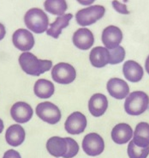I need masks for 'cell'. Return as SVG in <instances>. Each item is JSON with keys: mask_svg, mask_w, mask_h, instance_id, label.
<instances>
[{"mask_svg": "<svg viewBox=\"0 0 149 158\" xmlns=\"http://www.w3.org/2000/svg\"><path fill=\"white\" fill-rule=\"evenodd\" d=\"M5 34H6V30H5L4 26L2 23H0V40L4 39Z\"/></svg>", "mask_w": 149, "mask_h": 158, "instance_id": "cell-29", "label": "cell"}, {"mask_svg": "<svg viewBox=\"0 0 149 158\" xmlns=\"http://www.w3.org/2000/svg\"><path fill=\"white\" fill-rule=\"evenodd\" d=\"M106 12V9L102 5H94L87 8L80 10L75 14V19L81 26H89L101 19Z\"/></svg>", "mask_w": 149, "mask_h": 158, "instance_id": "cell-4", "label": "cell"}, {"mask_svg": "<svg viewBox=\"0 0 149 158\" xmlns=\"http://www.w3.org/2000/svg\"><path fill=\"white\" fill-rule=\"evenodd\" d=\"M110 52V64H117L123 62L125 58V50L123 47L118 46V48H114Z\"/></svg>", "mask_w": 149, "mask_h": 158, "instance_id": "cell-25", "label": "cell"}, {"mask_svg": "<svg viewBox=\"0 0 149 158\" xmlns=\"http://www.w3.org/2000/svg\"><path fill=\"white\" fill-rule=\"evenodd\" d=\"M94 42V35L88 28H79L73 35V43L81 50L89 49Z\"/></svg>", "mask_w": 149, "mask_h": 158, "instance_id": "cell-13", "label": "cell"}, {"mask_svg": "<svg viewBox=\"0 0 149 158\" xmlns=\"http://www.w3.org/2000/svg\"><path fill=\"white\" fill-rule=\"evenodd\" d=\"M24 22L27 28L36 34H42L47 31L49 19L45 12L39 8L28 10L24 16Z\"/></svg>", "mask_w": 149, "mask_h": 158, "instance_id": "cell-2", "label": "cell"}, {"mask_svg": "<svg viewBox=\"0 0 149 158\" xmlns=\"http://www.w3.org/2000/svg\"><path fill=\"white\" fill-rule=\"evenodd\" d=\"M68 141V150L63 158H72L75 156L79 151V145L77 142L71 138H66Z\"/></svg>", "mask_w": 149, "mask_h": 158, "instance_id": "cell-26", "label": "cell"}, {"mask_svg": "<svg viewBox=\"0 0 149 158\" xmlns=\"http://www.w3.org/2000/svg\"><path fill=\"white\" fill-rule=\"evenodd\" d=\"M35 111L39 118L48 124L55 125L61 119V111L56 105L49 102L39 103Z\"/></svg>", "mask_w": 149, "mask_h": 158, "instance_id": "cell-6", "label": "cell"}, {"mask_svg": "<svg viewBox=\"0 0 149 158\" xmlns=\"http://www.w3.org/2000/svg\"><path fill=\"white\" fill-rule=\"evenodd\" d=\"M86 116L81 112H74L67 118L64 127L68 133L73 135L83 133L87 127Z\"/></svg>", "mask_w": 149, "mask_h": 158, "instance_id": "cell-8", "label": "cell"}, {"mask_svg": "<svg viewBox=\"0 0 149 158\" xmlns=\"http://www.w3.org/2000/svg\"><path fill=\"white\" fill-rule=\"evenodd\" d=\"M145 68H146V71L149 74V56L147 57V59L146 60V63H145Z\"/></svg>", "mask_w": 149, "mask_h": 158, "instance_id": "cell-30", "label": "cell"}, {"mask_svg": "<svg viewBox=\"0 0 149 158\" xmlns=\"http://www.w3.org/2000/svg\"><path fill=\"white\" fill-rule=\"evenodd\" d=\"M44 6L47 12L52 15L63 16L67 10V3L64 0H49L44 3Z\"/></svg>", "mask_w": 149, "mask_h": 158, "instance_id": "cell-23", "label": "cell"}, {"mask_svg": "<svg viewBox=\"0 0 149 158\" xmlns=\"http://www.w3.org/2000/svg\"><path fill=\"white\" fill-rule=\"evenodd\" d=\"M133 142L138 147L149 146V124L147 122H141L136 125L134 131Z\"/></svg>", "mask_w": 149, "mask_h": 158, "instance_id": "cell-20", "label": "cell"}, {"mask_svg": "<svg viewBox=\"0 0 149 158\" xmlns=\"http://www.w3.org/2000/svg\"><path fill=\"white\" fill-rule=\"evenodd\" d=\"M3 158H22L20 156L19 152H17L16 150H7L4 155Z\"/></svg>", "mask_w": 149, "mask_h": 158, "instance_id": "cell-28", "label": "cell"}, {"mask_svg": "<svg viewBox=\"0 0 149 158\" xmlns=\"http://www.w3.org/2000/svg\"><path fill=\"white\" fill-rule=\"evenodd\" d=\"M51 77L56 83L69 84L76 77V71L70 64L58 63L51 70Z\"/></svg>", "mask_w": 149, "mask_h": 158, "instance_id": "cell-5", "label": "cell"}, {"mask_svg": "<svg viewBox=\"0 0 149 158\" xmlns=\"http://www.w3.org/2000/svg\"><path fill=\"white\" fill-rule=\"evenodd\" d=\"M12 41L14 46L21 51L27 52L31 50L34 46V38L32 33L24 29H17L12 36Z\"/></svg>", "mask_w": 149, "mask_h": 158, "instance_id": "cell-9", "label": "cell"}, {"mask_svg": "<svg viewBox=\"0 0 149 158\" xmlns=\"http://www.w3.org/2000/svg\"><path fill=\"white\" fill-rule=\"evenodd\" d=\"M34 91L37 97L47 99L51 97V95L54 94L55 88L51 81L46 79H39L34 84Z\"/></svg>", "mask_w": 149, "mask_h": 158, "instance_id": "cell-22", "label": "cell"}, {"mask_svg": "<svg viewBox=\"0 0 149 158\" xmlns=\"http://www.w3.org/2000/svg\"><path fill=\"white\" fill-rule=\"evenodd\" d=\"M128 155L130 158H147L149 155V146L138 147L132 140L128 145Z\"/></svg>", "mask_w": 149, "mask_h": 158, "instance_id": "cell-24", "label": "cell"}, {"mask_svg": "<svg viewBox=\"0 0 149 158\" xmlns=\"http://www.w3.org/2000/svg\"><path fill=\"white\" fill-rule=\"evenodd\" d=\"M19 64L22 70L27 74L39 77L51 70L52 62L51 60L39 59L31 52H25L19 57Z\"/></svg>", "mask_w": 149, "mask_h": 158, "instance_id": "cell-1", "label": "cell"}, {"mask_svg": "<svg viewBox=\"0 0 149 158\" xmlns=\"http://www.w3.org/2000/svg\"><path fill=\"white\" fill-rule=\"evenodd\" d=\"M112 5L114 6V8L115 10L118 11L119 13H122V14H129L130 11L127 10V7H126L125 4H123L121 3H119V2H117V1H114L112 2Z\"/></svg>", "mask_w": 149, "mask_h": 158, "instance_id": "cell-27", "label": "cell"}, {"mask_svg": "<svg viewBox=\"0 0 149 158\" xmlns=\"http://www.w3.org/2000/svg\"><path fill=\"white\" fill-rule=\"evenodd\" d=\"M47 151L55 157H60L66 154L68 150V141L66 138L52 137L46 143Z\"/></svg>", "mask_w": 149, "mask_h": 158, "instance_id": "cell-16", "label": "cell"}, {"mask_svg": "<svg viewBox=\"0 0 149 158\" xmlns=\"http://www.w3.org/2000/svg\"><path fill=\"white\" fill-rule=\"evenodd\" d=\"M83 149L87 155L90 156H96L104 151L105 143L99 135L92 132L86 135L83 138Z\"/></svg>", "mask_w": 149, "mask_h": 158, "instance_id": "cell-7", "label": "cell"}, {"mask_svg": "<svg viewBox=\"0 0 149 158\" xmlns=\"http://www.w3.org/2000/svg\"><path fill=\"white\" fill-rule=\"evenodd\" d=\"M72 17H73V15L70 13V14H64L63 16H58L55 20V22L50 25V28L47 29V35L55 38V39H58L59 35H61L63 28L69 26L70 21L72 19Z\"/></svg>", "mask_w": 149, "mask_h": 158, "instance_id": "cell-21", "label": "cell"}, {"mask_svg": "<svg viewBox=\"0 0 149 158\" xmlns=\"http://www.w3.org/2000/svg\"><path fill=\"white\" fill-rule=\"evenodd\" d=\"M89 60L94 67H104L110 64V52L106 48L96 47L92 49L89 54Z\"/></svg>", "mask_w": 149, "mask_h": 158, "instance_id": "cell-18", "label": "cell"}, {"mask_svg": "<svg viewBox=\"0 0 149 158\" xmlns=\"http://www.w3.org/2000/svg\"><path fill=\"white\" fill-rule=\"evenodd\" d=\"M133 136V130L130 125L120 123L116 125L111 131V138L118 144H124L128 143Z\"/></svg>", "mask_w": 149, "mask_h": 158, "instance_id": "cell-14", "label": "cell"}, {"mask_svg": "<svg viewBox=\"0 0 149 158\" xmlns=\"http://www.w3.org/2000/svg\"><path fill=\"white\" fill-rule=\"evenodd\" d=\"M102 42L106 48L108 50H112L118 48L123 40V33L121 29L116 26H108L106 27L102 33Z\"/></svg>", "mask_w": 149, "mask_h": 158, "instance_id": "cell-10", "label": "cell"}, {"mask_svg": "<svg viewBox=\"0 0 149 158\" xmlns=\"http://www.w3.org/2000/svg\"><path fill=\"white\" fill-rule=\"evenodd\" d=\"M34 111L31 106L23 102L15 103L10 109L12 118L17 123L22 124L29 121L33 117Z\"/></svg>", "mask_w": 149, "mask_h": 158, "instance_id": "cell-11", "label": "cell"}, {"mask_svg": "<svg viewBox=\"0 0 149 158\" xmlns=\"http://www.w3.org/2000/svg\"><path fill=\"white\" fill-rule=\"evenodd\" d=\"M4 122H3V120H2V119L0 118V133H1L2 131H3V130H4Z\"/></svg>", "mask_w": 149, "mask_h": 158, "instance_id": "cell-31", "label": "cell"}, {"mask_svg": "<svg viewBox=\"0 0 149 158\" xmlns=\"http://www.w3.org/2000/svg\"><path fill=\"white\" fill-rule=\"evenodd\" d=\"M25 136V131L22 126L12 125L6 131L5 139L10 146L17 147L24 142Z\"/></svg>", "mask_w": 149, "mask_h": 158, "instance_id": "cell-19", "label": "cell"}, {"mask_svg": "<svg viewBox=\"0 0 149 158\" xmlns=\"http://www.w3.org/2000/svg\"><path fill=\"white\" fill-rule=\"evenodd\" d=\"M107 91L113 98L122 100L125 98L130 94V87L128 83L123 79L113 77L107 83Z\"/></svg>", "mask_w": 149, "mask_h": 158, "instance_id": "cell-12", "label": "cell"}, {"mask_svg": "<svg viewBox=\"0 0 149 158\" xmlns=\"http://www.w3.org/2000/svg\"><path fill=\"white\" fill-rule=\"evenodd\" d=\"M123 72L125 78L132 83H137L141 81L144 75L142 67L134 60H128L123 64Z\"/></svg>", "mask_w": 149, "mask_h": 158, "instance_id": "cell-17", "label": "cell"}, {"mask_svg": "<svg viewBox=\"0 0 149 158\" xmlns=\"http://www.w3.org/2000/svg\"><path fill=\"white\" fill-rule=\"evenodd\" d=\"M108 107V101L105 95L94 94L89 100L88 109L91 114L94 117H100L106 113Z\"/></svg>", "mask_w": 149, "mask_h": 158, "instance_id": "cell-15", "label": "cell"}, {"mask_svg": "<svg viewBox=\"0 0 149 158\" xmlns=\"http://www.w3.org/2000/svg\"><path fill=\"white\" fill-rule=\"evenodd\" d=\"M149 97L143 91H135L127 96L124 102V109L130 115H140L148 107Z\"/></svg>", "mask_w": 149, "mask_h": 158, "instance_id": "cell-3", "label": "cell"}]
</instances>
